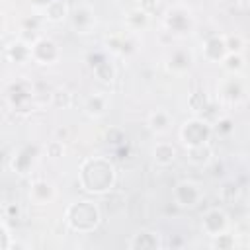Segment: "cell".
<instances>
[{"mask_svg":"<svg viewBox=\"0 0 250 250\" xmlns=\"http://www.w3.org/2000/svg\"><path fill=\"white\" fill-rule=\"evenodd\" d=\"M113 166L104 160V158H94V160H88L82 168V186L90 191H105L111 188L113 184Z\"/></svg>","mask_w":250,"mask_h":250,"instance_id":"cell-1","label":"cell"},{"mask_svg":"<svg viewBox=\"0 0 250 250\" xmlns=\"http://www.w3.org/2000/svg\"><path fill=\"white\" fill-rule=\"evenodd\" d=\"M66 221H68V225L74 230L88 232V230H94L98 227V223H100V211H98V207L94 203L80 201V203H74V205L68 207Z\"/></svg>","mask_w":250,"mask_h":250,"instance_id":"cell-2","label":"cell"},{"mask_svg":"<svg viewBox=\"0 0 250 250\" xmlns=\"http://www.w3.org/2000/svg\"><path fill=\"white\" fill-rule=\"evenodd\" d=\"M209 137H211V127H209L203 119H197V117L186 121V123L182 125V129H180V139H182V143H184L188 148H189V146L207 145Z\"/></svg>","mask_w":250,"mask_h":250,"instance_id":"cell-3","label":"cell"},{"mask_svg":"<svg viewBox=\"0 0 250 250\" xmlns=\"http://www.w3.org/2000/svg\"><path fill=\"white\" fill-rule=\"evenodd\" d=\"M201 197H203V191L199 184L191 180H182L174 188V199L180 207H195L201 201Z\"/></svg>","mask_w":250,"mask_h":250,"instance_id":"cell-4","label":"cell"},{"mask_svg":"<svg viewBox=\"0 0 250 250\" xmlns=\"http://www.w3.org/2000/svg\"><path fill=\"white\" fill-rule=\"evenodd\" d=\"M201 229L209 236H217V234L225 232L229 229V217H227V213L223 209H219V207L209 209L201 217Z\"/></svg>","mask_w":250,"mask_h":250,"instance_id":"cell-5","label":"cell"},{"mask_svg":"<svg viewBox=\"0 0 250 250\" xmlns=\"http://www.w3.org/2000/svg\"><path fill=\"white\" fill-rule=\"evenodd\" d=\"M29 49H31V59H35L39 64H53L59 59V47L51 39L41 37Z\"/></svg>","mask_w":250,"mask_h":250,"instance_id":"cell-6","label":"cell"},{"mask_svg":"<svg viewBox=\"0 0 250 250\" xmlns=\"http://www.w3.org/2000/svg\"><path fill=\"white\" fill-rule=\"evenodd\" d=\"M70 18H72V27L80 33H90V29L96 25V14L90 6H78Z\"/></svg>","mask_w":250,"mask_h":250,"instance_id":"cell-7","label":"cell"},{"mask_svg":"<svg viewBox=\"0 0 250 250\" xmlns=\"http://www.w3.org/2000/svg\"><path fill=\"white\" fill-rule=\"evenodd\" d=\"M129 248L131 250H156V248H162L160 234L152 232V230H141V232L133 234V238L129 240Z\"/></svg>","mask_w":250,"mask_h":250,"instance_id":"cell-8","label":"cell"},{"mask_svg":"<svg viewBox=\"0 0 250 250\" xmlns=\"http://www.w3.org/2000/svg\"><path fill=\"white\" fill-rule=\"evenodd\" d=\"M189 23H191V18H189V12L184 10V8H172L168 10L166 14V25L176 31V33H186L189 29Z\"/></svg>","mask_w":250,"mask_h":250,"instance_id":"cell-9","label":"cell"},{"mask_svg":"<svg viewBox=\"0 0 250 250\" xmlns=\"http://www.w3.org/2000/svg\"><path fill=\"white\" fill-rule=\"evenodd\" d=\"M57 191H55V186L45 182V180H37L31 184V189H29V197L31 201H35L37 205H45V203H51L55 199Z\"/></svg>","mask_w":250,"mask_h":250,"instance_id":"cell-10","label":"cell"},{"mask_svg":"<svg viewBox=\"0 0 250 250\" xmlns=\"http://www.w3.org/2000/svg\"><path fill=\"white\" fill-rule=\"evenodd\" d=\"M203 55H205V59L211 61V62L223 61L225 55H227V47H225L223 37H211V39H207L205 45H203Z\"/></svg>","mask_w":250,"mask_h":250,"instance_id":"cell-11","label":"cell"},{"mask_svg":"<svg viewBox=\"0 0 250 250\" xmlns=\"http://www.w3.org/2000/svg\"><path fill=\"white\" fill-rule=\"evenodd\" d=\"M172 123H174V117L166 109H156L148 115V127L154 133H166Z\"/></svg>","mask_w":250,"mask_h":250,"instance_id":"cell-12","label":"cell"},{"mask_svg":"<svg viewBox=\"0 0 250 250\" xmlns=\"http://www.w3.org/2000/svg\"><path fill=\"white\" fill-rule=\"evenodd\" d=\"M152 158L158 166H168L176 160V148L170 143H158L152 148Z\"/></svg>","mask_w":250,"mask_h":250,"instance_id":"cell-13","label":"cell"},{"mask_svg":"<svg viewBox=\"0 0 250 250\" xmlns=\"http://www.w3.org/2000/svg\"><path fill=\"white\" fill-rule=\"evenodd\" d=\"M84 109H86L88 115L100 117V115H104L105 109H107V98H105L104 94H92V96L86 100Z\"/></svg>","mask_w":250,"mask_h":250,"instance_id":"cell-14","label":"cell"},{"mask_svg":"<svg viewBox=\"0 0 250 250\" xmlns=\"http://www.w3.org/2000/svg\"><path fill=\"white\" fill-rule=\"evenodd\" d=\"M191 64V55L188 51H174L170 57H168V68L174 70V72H184L188 70Z\"/></svg>","mask_w":250,"mask_h":250,"instance_id":"cell-15","label":"cell"},{"mask_svg":"<svg viewBox=\"0 0 250 250\" xmlns=\"http://www.w3.org/2000/svg\"><path fill=\"white\" fill-rule=\"evenodd\" d=\"M45 16L51 21H62L68 16V8L62 0H51L45 4Z\"/></svg>","mask_w":250,"mask_h":250,"instance_id":"cell-16","label":"cell"},{"mask_svg":"<svg viewBox=\"0 0 250 250\" xmlns=\"http://www.w3.org/2000/svg\"><path fill=\"white\" fill-rule=\"evenodd\" d=\"M188 158H189V162H193V164H205V162H209V158H211V148H209L207 145L189 146V148H188Z\"/></svg>","mask_w":250,"mask_h":250,"instance_id":"cell-17","label":"cell"},{"mask_svg":"<svg viewBox=\"0 0 250 250\" xmlns=\"http://www.w3.org/2000/svg\"><path fill=\"white\" fill-rule=\"evenodd\" d=\"M127 21H129V25L133 29H143V27L148 25V14L145 10H141V8H135V10H131L127 14Z\"/></svg>","mask_w":250,"mask_h":250,"instance_id":"cell-18","label":"cell"},{"mask_svg":"<svg viewBox=\"0 0 250 250\" xmlns=\"http://www.w3.org/2000/svg\"><path fill=\"white\" fill-rule=\"evenodd\" d=\"M8 55H10V59H12V61L21 62V61H25V59H29V57H31V49H29V45H25V43L18 41V43H12V45H10Z\"/></svg>","mask_w":250,"mask_h":250,"instance_id":"cell-19","label":"cell"},{"mask_svg":"<svg viewBox=\"0 0 250 250\" xmlns=\"http://www.w3.org/2000/svg\"><path fill=\"white\" fill-rule=\"evenodd\" d=\"M223 64H225L227 70L238 72L244 66V57H242V53H227L225 59H223Z\"/></svg>","mask_w":250,"mask_h":250,"instance_id":"cell-20","label":"cell"},{"mask_svg":"<svg viewBox=\"0 0 250 250\" xmlns=\"http://www.w3.org/2000/svg\"><path fill=\"white\" fill-rule=\"evenodd\" d=\"M223 41H225L227 53H242L244 51V39L238 33H234V35H223Z\"/></svg>","mask_w":250,"mask_h":250,"instance_id":"cell-21","label":"cell"},{"mask_svg":"<svg viewBox=\"0 0 250 250\" xmlns=\"http://www.w3.org/2000/svg\"><path fill=\"white\" fill-rule=\"evenodd\" d=\"M211 238H213V242H211L213 248H219V250L221 248H234V238L230 234H227V230L217 234V236H211Z\"/></svg>","mask_w":250,"mask_h":250,"instance_id":"cell-22","label":"cell"},{"mask_svg":"<svg viewBox=\"0 0 250 250\" xmlns=\"http://www.w3.org/2000/svg\"><path fill=\"white\" fill-rule=\"evenodd\" d=\"M62 152H64L62 141L55 139V141H51V143L47 145V154H49L51 158H59V156H62Z\"/></svg>","mask_w":250,"mask_h":250,"instance_id":"cell-23","label":"cell"},{"mask_svg":"<svg viewBox=\"0 0 250 250\" xmlns=\"http://www.w3.org/2000/svg\"><path fill=\"white\" fill-rule=\"evenodd\" d=\"M53 102H55V105L66 107V105H70V94L64 92V90H57V92L53 94Z\"/></svg>","mask_w":250,"mask_h":250,"instance_id":"cell-24","label":"cell"},{"mask_svg":"<svg viewBox=\"0 0 250 250\" xmlns=\"http://www.w3.org/2000/svg\"><path fill=\"white\" fill-rule=\"evenodd\" d=\"M2 27H4V20H2V14H0V31H2Z\"/></svg>","mask_w":250,"mask_h":250,"instance_id":"cell-25","label":"cell"}]
</instances>
